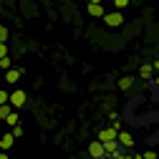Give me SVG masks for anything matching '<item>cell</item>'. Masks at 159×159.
I'll return each mask as SVG.
<instances>
[{"mask_svg": "<svg viewBox=\"0 0 159 159\" xmlns=\"http://www.w3.org/2000/svg\"><path fill=\"white\" fill-rule=\"evenodd\" d=\"M101 159H109V157H101Z\"/></svg>", "mask_w": 159, "mask_h": 159, "instance_id": "cb8c5ba5", "label": "cell"}, {"mask_svg": "<svg viewBox=\"0 0 159 159\" xmlns=\"http://www.w3.org/2000/svg\"><path fill=\"white\" fill-rule=\"evenodd\" d=\"M25 101H28V93H25L23 89H13V91H10V106H13L15 111H18V109H23Z\"/></svg>", "mask_w": 159, "mask_h": 159, "instance_id": "7a4b0ae2", "label": "cell"}, {"mask_svg": "<svg viewBox=\"0 0 159 159\" xmlns=\"http://www.w3.org/2000/svg\"><path fill=\"white\" fill-rule=\"evenodd\" d=\"M149 93H152V101L159 104V76H154L149 81Z\"/></svg>", "mask_w": 159, "mask_h": 159, "instance_id": "30bf717a", "label": "cell"}, {"mask_svg": "<svg viewBox=\"0 0 159 159\" xmlns=\"http://www.w3.org/2000/svg\"><path fill=\"white\" fill-rule=\"evenodd\" d=\"M134 86V78L131 76H121V78H119V89H121V91H129Z\"/></svg>", "mask_w": 159, "mask_h": 159, "instance_id": "7c38bea8", "label": "cell"}, {"mask_svg": "<svg viewBox=\"0 0 159 159\" xmlns=\"http://www.w3.org/2000/svg\"><path fill=\"white\" fill-rule=\"evenodd\" d=\"M15 144V136H13V131H5L3 136H0V147H3V152H10V147Z\"/></svg>", "mask_w": 159, "mask_h": 159, "instance_id": "ba28073f", "label": "cell"}, {"mask_svg": "<svg viewBox=\"0 0 159 159\" xmlns=\"http://www.w3.org/2000/svg\"><path fill=\"white\" fill-rule=\"evenodd\" d=\"M86 10H89L91 18H104V15H106V8H104V5H98V3H89Z\"/></svg>", "mask_w": 159, "mask_h": 159, "instance_id": "8992f818", "label": "cell"}, {"mask_svg": "<svg viewBox=\"0 0 159 159\" xmlns=\"http://www.w3.org/2000/svg\"><path fill=\"white\" fill-rule=\"evenodd\" d=\"M5 104H10V91L0 89V106H5Z\"/></svg>", "mask_w": 159, "mask_h": 159, "instance_id": "9a60e30c", "label": "cell"}, {"mask_svg": "<svg viewBox=\"0 0 159 159\" xmlns=\"http://www.w3.org/2000/svg\"><path fill=\"white\" fill-rule=\"evenodd\" d=\"M20 73H23V71H20V68H15V66H13V68H10V71H5V81H8V84H10V86H15V84H18V81H20Z\"/></svg>", "mask_w": 159, "mask_h": 159, "instance_id": "52a82bcc", "label": "cell"}, {"mask_svg": "<svg viewBox=\"0 0 159 159\" xmlns=\"http://www.w3.org/2000/svg\"><path fill=\"white\" fill-rule=\"evenodd\" d=\"M5 124H8L10 129H13V126H18V124H20V119H18V111H13V114H10L8 119H5Z\"/></svg>", "mask_w": 159, "mask_h": 159, "instance_id": "4fadbf2b", "label": "cell"}, {"mask_svg": "<svg viewBox=\"0 0 159 159\" xmlns=\"http://www.w3.org/2000/svg\"><path fill=\"white\" fill-rule=\"evenodd\" d=\"M5 56H10V51H8V43H0V58H5Z\"/></svg>", "mask_w": 159, "mask_h": 159, "instance_id": "d6986e66", "label": "cell"}, {"mask_svg": "<svg viewBox=\"0 0 159 159\" xmlns=\"http://www.w3.org/2000/svg\"><path fill=\"white\" fill-rule=\"evenodd\" d=\"M10 131H13V136H15V139H18V136H23V126H20V124H18V126H13Z\"/></svg>", "mask_w": 159, "mask_h": 159, "instance_id": "ffe728a7", "label": "cell"}, {"mask_svg": "<svg viewBox=\"0 0 159 159\" xmlns=\"http://www.w3.org/2000/svg\"><path fill=\"white\" fill-rule=\"evenodd\" d=\"M13 111H15V109H13L10 104H5V106H0V119H3V121H5V119H8V116H10Z\"/></svg>", "mask_w": 159, "mask_h": 159, "instance_id": "5bb4252c", "label": "cell"}, {"mask_svg": "<svg viewBox=\"0 0 159 159\" xmlns=\"http://www.w3.org/2000/svg\"><path fill=\"white\" fill-rule=\"evenodd\" d=\"M89 3H98V5H104V0H89Z\"/></svg>", "mask_w": 159, "mask_h": 159, "instance_id": "603a6c76", "label": "cell"}, {"mask_svg": "<svg viewBox=\"0 0 159 159\" xmlns=\"http://www.w3.org/2000/svg\"><path fill=\"white\" fill-rule=\"evenodd\" d=\"M119 131H121V129H119V126H106V129H101V131H98V142H116V139H119Z\"/></svg>", "mask_w": 159, "mask_h": 159, "instance_id": "3957f363", "label": "cell"}, {"mask_svg": "<svg viewBox=\"0 0 159 159\" xmlns=\"http://www.w3.org/2000/svg\"><path fill=\"white\" fill-rule=\"evenodd\" d=\"M0 159H10V154L8 152H0Z\"/></svg>", "mask_w": 159, "mask_h": 159, "instance_id": "7402d4cb", "label": "cell"}, {"mask_svg": "<svg viewBox=\"0 0 159 159\" xmlns=\"http://www.w3.org/2000/svg\"><path fill=\"white\" fill-rule=\"evenodd\" d=\"M142 159H157V152H152V149H149V152H144V154H142Z\"/></svg>", "mask_w": 159, "mask_h": 159, "instance_id": "44dd1931", "label": "cell"}, {"mask_svg": "<svg viewBox=\"0 0 159 159\" xmlns=\"http://www.w3.org/2000/svg\"><path fill=\"white\" fill-rule=\"evenodd\" d=\"M5 41H8V28L0 25V43H5Z\"/></svg>", "mask_w": 159, "mask_h": 159, "instance_id": "ac0fdd59", "label": "cell"}, {"mask_svg": "<svg viewBox=\"0 0 159 159\" xmlns=\"http://www.w3.org/2000/svg\"><path fill=\"white\" fill-rule=\"evenodd\" d=\"M104 23H106L109 28H119V25L124 23V13H121V10H111V13H106V15H104Z\"/></svg>", "mask_w": 159, "mask_h": 159, "instance_id": "277c9868", "label": "cell"}, {"mask_svg": "<svg viewBox=\"0 0 159 159\" xmlns=\"http://www.w3.org/2000/svg\"><path fill=\"white\" fill-rule=\"evenodd\" d=\"M0 152H3V147H0Z\"/></svg>", "mask_w": 159, "mask_h": 159, "instance_id": "d4e9b609", "label": "cell"}, {"mask_svg": "<svg viewBox=\"0 0 159 159\" xmlns=\"http://www.w3.org/2000/svg\"><path fill=\"white\" fill-rule=\"evenodd\" d=\"M147 101L144 93H134L129 101L124 104V114H121V121L131 129H149V134L144 136V144L147 147H157L159 144V109H152V111H139Z\"/></svg>", "mask_w": 159, "mask_h": 159, "instance_id": "6da1fadb", "label": "cell"}, {"mask_svg": "<svg viewBox=\"0 0 159 159\" xmlns=\"http://www.w3.org/2000/svg\"><path fill=\"white\" fill-rule=\"evenodd\" d=\"M129 8V0H114V10H124Z\"/></svg>", "mask_w": 159, "mask_h": 159, "instance_id": "2e32d148", "label": "cell"}, {"mask_svg": "<svg viewBox=\"0 0 159 159\" xmlns=\"http://www.w3.org/2000/svg\"><path fill=\"white\" fill-rule=\"evenodd\" d=\"M89 157H91V159H101V157H106L104 142H98V139H93V142L89 144Z\"/></svg>", "mask_w": 159, "mask_h": 159, "instance_id": "5b68a950", "label": "cell"}, {"mask_svg": "<svg viewBox=\"0 0 159 159\" xmlns=\"http://www.w3.org/2000/svg\"><path fill=\"white\" fill-rule=\"evenodd\" d=\"M154 71H157L154 63H144L142 68H139V76H142L144 81H152V78H154Z\"/></svg>", "mask_w": 159, "mask_h": 159, "instance_id": "9c48e42d", "label": "cell"}, {"mask_svg": "<svg viewBox=\"0 0 159 159\" xmlns=\"http://www.w3.org/2000/svg\"><path fill=\"white\" fill-rule=\"evenodd\" d=\"M0 68H3V71H10V68H13V66H10V56L0 58Z\"/></svg>", "mask_w": 159, "mask_h": 159, "instance_id": "e0dca14e", "label": "cell"}, {"mask_svg": "<svg viewBox=\"0 0 159 159\" xmlns=\"http://www.w3.org/2000/svg\"><path fill=\"white\" fill-rule=\"evenodd\" d=\"M119 142H121L126 149H131V147H134V136H131V131H119Z\"/></svg>", "mask_w": 159, "mask_h": 159, "instance_id": "8fae6325", "label": "cell"}]
</instances>
